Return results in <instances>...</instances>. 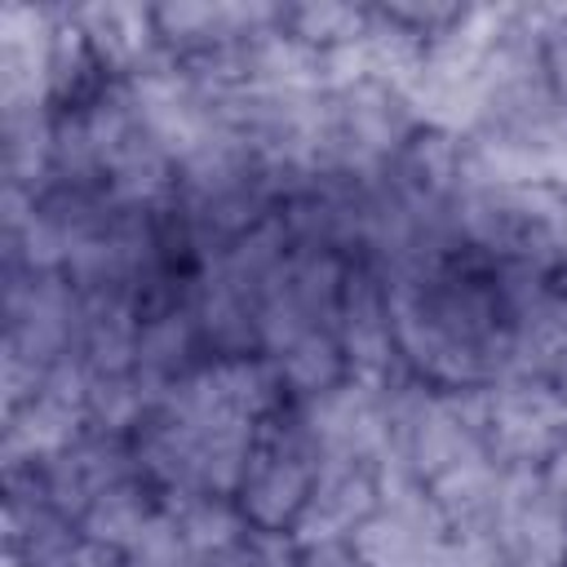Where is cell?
Listing matches in <instances>:
<instances>
[{
  "label": "cell",
  "mask_w": 567,
  "mask_h": 567,
  "mask_svg": "<svg viewBox=\"0 0 567 567\" xmlns=\"http://www.w3.org/2000/svg\"><path fill=\"white\" fill-rule=\"evenodd\" d=\"M540 478H545V487H549V496L567 509V439L545 456V465H540Z\"/></svg>",
  "instance_id": "20"
},
{
  "label": "cell",
  "mask_w": 567,
  "mask_h": 567,
  "mask_svg": "<svg viewBox=\"0 0 567 567\" xmlns=\"http://www.w3.org/2000/svg\"><path fill=\"white\" fill-rule=\"evenodd\" d=\"M279 368V381H288L297 394H319L337 381H346V354H341V341L332 328H315L306 337H297L284 354L270 359Z\"/></svg>",
  "instance_id": "15"
},
{
  "label": "cell",
  "mask_w": 567,
  "mask_h": 567,
  "mask_svg": "<svg viewBox=\"0 0 567 567\" xmlns=\"http://www.w3.org/2000/svg\"><path fill=\"white\" fill-rule=\"evenodd\" d=\"M443 567H514L505 545L496 540L492 527H478V532H456L447 540V558Z\"/></svg>",
  "instance_id": "19"
},
{
  "label": "cell",
  "mask_w": 567,
  "mask_h": 567,
  "mask_svg": "<svg viewBox=\"0 0 567 567\" xmlns=\"http://www.w3.org/2000/svg\"><path fill=\"white\" fill-rule=\"evenodd\" d=\"M151 505H146V492L133 483V478H124V483H115V487H106L89 509H84V518H80V540H93V545H106V549H115V554H124L137 536H142V527L151 523Z\"/></svg>",
  "instance_id": "14"
},
{
  "label": "cell",
  "mask_w": 567,
  "mask_h": 567,
  "mask_svg": "<svg viewBox=\"0 0 567 567\" xmlns=\"http://www.w3.org/2000/svg\"><path fill=\"white\" fill-rule=\"evenodd\" d=\"M71 18L84 31L97 66L128 71L133 75L146 62H155V44H159L155 9H137V4H84V9H71Z\"/></svg>",
  "instance_id": "11"
},
{
  "label": "cell",
  "mask_w": 567,
  "mask_h": 567,
  "mask_svg": "<svg viewBox=\"0 0 567 567\" xmlns=\"http://www.w3.org/2000/svg\"><path fill=\"white\" fill-rule=\"evenodd\" d=\"M204 567H297V558H292V545L284 540V532L252 527L235 549L208 558Z\"/></svg>",
  "instance_id": "17"
},
{
  "label": "cell",
  "mask_w": 567,
  "mask_h": 567,
  "mask_svg": "<svg viewBox=\"0 0 567 567\" xmlns=\"http://www.w3.org/2000/svg\"><path fill=\"white\" fill-rule=\"evenodd\" d=\"M9 421V434H4V456L9 465L18 470L22 461H53L58 452H66L71 443L84 439V425H89V368L80 359H58L40 390L4 416Z\"/></svg>",
  "instance_id": "4"
},
{
  "label": "cell",
  "mask_w": 567,
  "mask_h": 567,
  "mask_svg": "<svg viewBox=\"0 0 567 567\" xmlns=\"http://www.w3.org/2000/svg\"><path fill=\"white\" fill-rule=\"evenodd\" d=\"M337 341H341L350 377L390 390L399 341H394V323H390L385 284L377 275L346 270V288H341V306H337Z\"/></svg>",
  "instance_id": "9"
},
{
  "label": "cell",
  "mask_w": 567,
  "mask_h": 567,
  "mask_svg": "<svg viewBox=\"0 0 567 567\" xmlns=\"http://www.w3.org/2000/svg\"><path fill=\"white\" fill-rule=\"evenodd\" d=\"M306 434L319 452V461H381L390 443V390L346 377L319 394H310L301 408Z\"/></svg>",
  "instance_id": "5"
},
{
  "label": "cell",
  "mask_w": 567,
  "mask_h": 567,
  "mask_svg": "<svg viewBox=\"0 0 567 567\" xmlns=\"http://www.w3.org/2000/svg\"><path fill=\"white\" fill-rule=\"evenodd\" d=\"M567 439V399L545 381L505 377L483 385V443L505 470H540Z\"/></svg>",
  "instance_id": "3"
},
{
  "label": "cell",
  "mask_w": 567,
  "mask_h": 567,
  "mask_svg": "<svg viewBox=\"0 0 567 567\" xmlns=\"http://www.w3.org/2000/svg\"><path fill=\"white\" fill-rule=\"evenodd\" d=\"M168 509H173V518H177V527H182V536H186V545H190L199 567L208 558L235 549L252 527L244 518V509L226 505V496H213V492H182V496H173Z\"/></svg>",
  "instance_id": "13"
},
{
  "label": "cell",
  "mask_w": 567,
  "mask_h": 567,
  "mask_svg": "<svg viewBox=\"0 0 567 567\" xmlns=\"http://www.w3.org/2000/svg\"><path fill=\"white\" fill-rule=\"evenodd\" d=\"M381 505V470L377 461H319L315 487L288 527L297 549L350 545V536Z\"/></svg>",
  "instance_id": "6"
},
{
  "label": "cell",
  "mask_w": 567,
  "mask_h": 567,
  "mask_svg": "<svg viewBox=\"0 0 567 567\" xmlns=\"http://www.w3.org/2000/svg\"><path fill=\"white\" fill-rule=\"evenodd\" d=\"M540 62H545L554 97L567 111V9H545V18H540Z\"/></svg>",
  "instance_id": "18"
},
{
  "label": "cell",
  "mask_w": 567,
  "mask_h": 567,
  "mask_svg": "<svg viewBox=\"0 0 567 567\" xmlns=\"http://www.w3.org/2000/svg\"><path fill=\"white\" fill-rule=\"evenodd\" d=\"M120 563H124V567H199L168 505L151 514V523H146L142 536L120 554Z\"/></svg>",
  "instance_id": "16"
},
{
  "label": "cell",
  "mask_w": 567,
  "mask_h": 567,
  "mask_svg": "<svg viewBox=\"0 0 567 567\" xmlns=\"http://www.w3.org/2000/svg\"><path fill=\"white\" fill-rule=\"evenodd\" d=\"M297 567H359L350 545H319V549H301Z\"/></svg>",
  "instance_id": "21"
},
{
  "label": "cell",
  "mask_w": 567,
  "mask_h": 567,
  "mask_svg": "<svg viewBox=\"0 0 567 567\" xmlns=\"http://www.w3.org/2000/svg\"><path fill=\"white\" fill-rule=\"evenodd\" d=\"M501 487H505V465L492 461V452H478L461 465H452L447 474H439L425 492L434 501V509L443 514L447 532H478L496 523V505H501Z\"/></svg>",
  "instance_id": "12"
},
{
  "label": "cell",
  "mask_w": 567,
  "mask_h": 567,
  "mask_svg": "<svg viewBox=\"0 0 567 567\" xmlns=\"http://www.w3.org/2000/svg\"><path fill=\"white\" fill-rule=\"evenodd\" d=\"M319 452L306 434L301 412L279 416V408L257 425L252 452L239 478V509L261 532H288L315 487Z\"/></svg>",
  "instance_id": "1"
},
{
  "label": "cell",
  "mask_w": 567,
  "mask_h": 567,
  "mask_svg": "<svg viewBox=\"0 0 567 567\" xmlns=\"http://www.w3.org/2000/svg\"><path fill=\"white\" fill-rule=\"evenodd\" d=\"M447 540L452 532L421 483L381 478V505L350 536V554L359 567H443Z\"/></svg>",
  "instance_id": "2"
},
{
  "label": "cell",
  "mask_w": 567,
  "mask_h": 567,
  "mask_svg": "<svg viewBox=\"0 0 567 567\" xmlns=\"http://www.w3.org/2000/svg\"><path fill=\"white\" fill-rule=\"evenodd\" d=\"M563 266H567V261H563ZM563 301H567V288H563Z\"/></svg>",
  "instance_id": "22"
},
{
  "label": "cell",
  "mask_w": 567,
  "mask_h": 567,
  "mask_svg": "<svg viewBox=\"0 0 567 567\" xmlns=\"http://www.w3.org/2000/svg\"><path fill=\"white\" fill-rule=\"evenodd\" d=\"M124 478H133V470H128V452L120 447L115 434H84L80 443H71L40 470V487H44L49 505L75 523L106 487H115Z\"/></svg>",
  "instance_id": "10"
},
{
  "label": "cell",
  "mask_w": 567,
  "mask_h": 567,
  "mask_svg": "<svg viewBox=\"0 0 567 567\" xmlns=\"http://www.w3.org/2000/svg\"><path fill=\"white\" fill-rule=\"evenodd\" d=\"M58 13L31 4H4L0 13V97L9 111H44L53 97Z\"/></svg>",
  "instance_id": "8"
},
{
  "label": "cell",
  "mask_w": 567,
  "mask_h": 567,
  "mask_svg": "<svg viewBox=\"0 0 567 567\" xmlns=\"http://www.w3.org/2000/svg\"><path fill=\"white\" fill-rule=\"evenodd\" d=\"M492 532L514 567H567V509L549 496L540 470H505Z\"/></svg>",
  "instance_id": "7"
}]
</instances>
